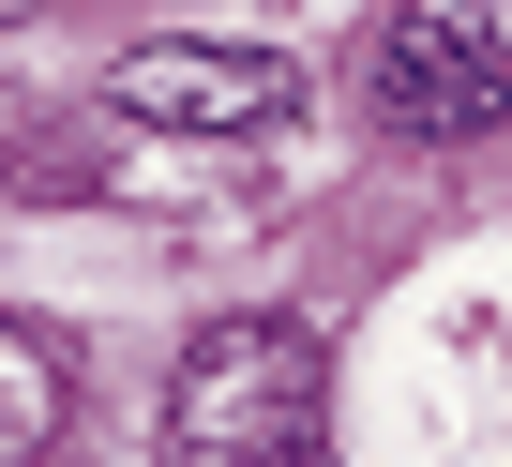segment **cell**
Instances as JSON below:
<instances>
[{
	"label": "cell",
	"instance_id": "cell-1",
	"mask_svg": "<svg viewBox=\"0 0 512 467\" xmlns=\"http://www.w3.org/2000/svg\"><path fill=\"white\" fill-rule=\"evenodd\" d=\"M166 467H332V362L302 317H211L166 377Z\"/></svg>",
	"mask_w": 512,
	"mask_h": 467
},
{
	"label": "cell",
	"instance_id": "cell-2",
	"mask_svg": "<svg viewBox=\"0 0 512 467\" xmlns=\"http://www.w3.org/2000/svg\"><path fill=\"white\" fill-rule=\"evenodd\" d=\"M362 91L422 151L497 136V106H512V0H407V16L377 31V61H362Z\"/></svg>",
	"mask_w": 512,
	"mask_h": 467
},
{
	"label": "cell",
	"instance_id": "cell-3",
	"mask_svg": "<svg viewBox=\"0 0 512 467\" xmlns=\"http://www.w3.org/2000/svg\"><path fill=\"white\" fill-rule=\"evenodd\" d=\"M106 106L151 121V136H287L302 121V61H272V46H136L106 76Z\"/></svg>",
	"mask_w": 512,
	"mask_h": 467
},
{
	"label": "cell",
	"instance_id": "cell-4",
	"mask_svg": "<svg viewBox=\"0 0 512 467\" xmlns=\"http://www.w3.org/2000/svg\"><path fill=\"white\" fill-rule=\"evenodd\" d=\"M46 437H61V347L0 317V467H46Z\"/></svg>",
	"mask_w": 512,
	"mask_h": 467
}]
</instances>
